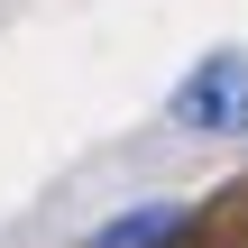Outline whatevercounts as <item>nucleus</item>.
I'll list each match as a JSON object with an SVG mask.
<instances>
[{
	"mask_svg": "<svg viewBox=\"0 0 248 248\" xmlns=\"http://www.w3.org/2000/svg\"><path fill=\"white\" fill-rule=\"evenodd\" d=\"M166 120H175L184 138H248V46H212V55L175 83Z\"/></svg>",
	"mask_w": 248,
	"mask_h": 248,
	"instance_id": "nucleus-1",
	"label": "nucleus"
},
{
	"mask_svg": "<svg viewBox=\"0 0 248 248\" xmlns=\"http://www.w3.org/2000/svg\"><path fill=\"white\" fill-rule=\"evenodd\" d=\"M175 230H184V202H138V212H110L92 248H166Z\"/></svg>",
	"mask_w": 248,
	"mask_h": 248,
	"instance_id": "nucleus-2",
	"label": "nucleus"
}]
</instances>
